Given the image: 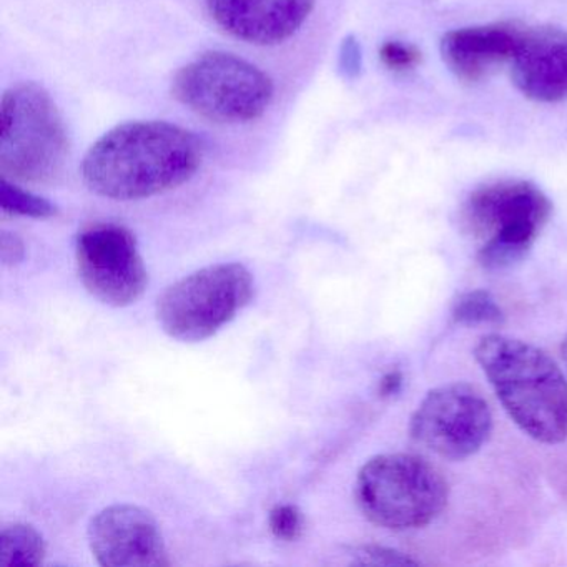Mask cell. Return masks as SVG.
I'll list each match as a JSON object with an SVG mask.
<instances>
[{
    "label": "cell",
    "instance_id": "cell-10",
    "mask_svg": "<svg viewBox=\"0 0 567 567\" xmlns=\"http://www.w3.org/2000/svg\"><path fill=\"white\" fill-rule=\"evenodd\" d=\"M89 544L101 566H168L164 537L152 513L132 504L105 507L89 524Z\"/></svg>",
    "mask_w": 567,
    "mask_h": 567
},
{
    "label": "cell",
    "instance_id": "cell-13",
    "mask_svg": "<svg viewBox=\"0 0 567 567\" xmlns=\"http://www.w3.org/2000/svg\"><path fill=\"white\" fill-rule=\"evenodd\" d=\"M523 32L513 24L456 29L441 39V59L461 81H480L496 65L511 62Z\"/></svg>",
    "mask_w": 567,
    "mask_h": 567
},
{
    "label": "cell",
    "instance_id": "cell-5",
    "mask_svg": "<svg viewBox=\"0 0 567 567\" xmlns=\"http://www.w3.org/2000/svg\"><path fill=\"white\" fill-rule=\"evenodd\" d=\"M550 210L549 198L530 182H494L474 190L464 204L463 221L484 240L480 264L487 270H504L523 260Z\"/></svg>",
    "mask_w": 567,
    "mask_h": 567
},
{
    "label": "cell",
    "instance_id": "cell-19",
    "mask_svg": "<svg viewBox=\"0 0 567 567\" xmlns=\"http://www.w3.org/2000/svg\"><path fill=\"white\" fill-rule=\"evenodd\" d=\"M380 59L390 71L404 72L420 62V52L401 41H388L380 48Z\"/></svg>",
    "mask_w": 567,
    "mask_h": 567
},
{
    "label": "cell",
    "instance_id": "cell-20",
    "mask_svg": "<svg viewBox=\"0 0 567 567\" xmlns=\"http://www.w3.org/2000/svg\"><path fill=\"white\" fill-rule=\"evenodd\" d=\"M361 69H363V51L361 44L354 35H348L340 45V54H338V71L348 81H354L360 78Z\"/></svg>",
    "mask_w": 567,
    "mask_h": 567
},
{
    "label": "cell",
    "instance_id": "cell-2",
    "mask_svg": "<svg viewBox=\"0 0 567 567\" xmlns=\"http://www.w3.org/2000/svg\"><path fill=\"white\" fill-rule=\"evenodd\" d=\"M474 358L511 420L537 443L567 440V380L540 348L506 337L484 334Z\"/></svg>",
    "mask_w": 567,
    "mask_h": 567
},
{
    "label": "cell",
    "instance_id": "cell-8",
    "mask_svg": "<svg viewBox=\"0 0 567 567\" xmlns=\"http://www.w3.org/2000/svg\"><path fill=\"white\" fill-rule=\"evenodd\" d=\"M411 437L447 461L476 454L493 433V411L480 390L464 381L434 388L410 421Z\"/></svg>",
    "mask_w": 567,
    "mask_h": 567
},
{
    "label": "cell",
    "instance_id": "cell-18",
    "mask_svg": "<svg viewBox=\"0 0 567 567\" xmlns=\"http://www.w3.org/2000/svg\"><path fill=\"white\" fill-rule=\"evenodd\" d=\"M270 527L275 536L285 540L297 539L303 529V516L300 509L291 504L277 506L270 514Z\"/></svg>",
    "mask_w": 567,
    "mask_h": 567
},
{
    "label": "cell",
    "instance_id": "cell-9",
    "mask_svg": "<svg viewBox=\"0 0 567 567\" xmlns=\"http://www.w3.org/2000/svg\"><path fill=\"white\" fill-rule=\"evenodd\" d=\"M75 257L79 277L89 293L109 307H128L147 288L148 275L137 240L121 225L85 228L79 234Z\"/></svg>",
    "mask_w": 567,
    "mask_h": 567
},
{
    "label": "cell",
    "instance_id": "cell-3",
    "mask_svg": "<svg viewBox=\"0 0 567 567\" xmlns=\"http://www.w3.org/2000/svg\"><path fill=\"white\" fill-rule=\"evenodd\" d=\"M363 516L390 530L420 529L433 523L450 499L441 471L416 454H378L363 464L354 484Z\"/></svg>",
    "mask_w": 567,
    "mask_h": 567
},
{
    "label": "cell",
    "instance_id": "cell-17",
    "mask_svg": "<svg viewBox=\"0 0 567 567\" xmlns=\"http://www.w3.org/2000/svg\"><path fill=\"white\" fill-rule=\"evenodd\" d=\"M350 556L353 557V564H360V566L404 567L420 564L400 550L377 546V544L351 547Z\"/></svg>",
    "mask_w": 567,
    "mask_h": 567
},
{
    "label": "cell",
    "instance_id": "cell-16",
    "mask_svg": "<svg viewBox=\"0 0 567 567\" xmlns=\"http://www.w3.org/2000/svg\"><path fill=\"white\" fill-rule=\"evenodd\" d=\"M0 207L6 214L31 218L54 217L58 212L51 202L22 190L6 177L0 181Z\"/></svg>",
    "mask_w": 567,
    "mask_h": 567
},
{
    "label": "cell",
    "instance_id": "cell-15",
    "mask_svg": "<svg viewBox=\"0 0 567 567\" xmlns=\"http://www.w3.org/2000/svg\"><path fill=\"white\" fill-rule=\"evenodd\" d=\"M453 318L464 327L503 324L504 313L493 295L486 290L461 293L453 305Z\"/></svg>",
    "mask_w": 567,
    "mask_h": 567
},
{
    "label": "cell",
    "instance_id": "cell-1",
    "mask_svg": "<svg viewBox=\"0 0 567 567\" xmlns=\"http://www.w3.org/2000/svg\"><path fill=\"white\" fill-rule=\"evenodd\" d=\"M204 161V145L168 122H128L99 138L82 162L89 190L111 200H142L190 181Z\"/></svg>",
    "mask_w": 567,
    "mask_h": 567
},
{
    "label": "cell",
    "instance_id": "cell-22",
    "mask_svg": "<svg viewBox=\"0 0 567 567\" xmlns=\"http://www.w3.org/2000/svg\"><path fill=\"white\" fill-rule=\"evenodd\" d=\"M401 383H403V378H401V374L398 373V371L388 373L380 383L381 396H391V394L398 393V391H400Z\"/></svg>",
    "mask_w": 567,
    "mask_h": 567
},
{
    "label": "cell",
    "instance_id": "cell-7",
    "mask_svg": "<svg viewBox=\"0 0 567 567\" xmlns=\"http://www.w3.org/2000/svg\"><path fill=\"white\" fill-rule=\"evenodd\" d=\"M254 290V277L244 265H210L164 291L157 320L174 340L197 343L230 323L250 303Z\"/></svg>",
    "mask_w": 567,
    "mask_h": 567
},
{
    "label": "cell",
    "instance_id": "cell-4",
    "mask_svg": "<svg viewBox=\"0 0 567 567\" xmlns=\"http://www.w3.org/2000/svg\"><path fill=\"white\" fill-rule=\"evenodd\" d=\"M68 157V131L51 94L34 82L9 89L0 105L2 175L48 184L61 175Z\"/></svg>",
    "mask_w": 567,
    "mask_h": 567
},
{
    "label": "cell",
    "instance_id": "cell-6",
    "mask_svg": "<svg viewBox=\"0 0 567 567\" xmlns=\"http://www.w3.org/2000/svg\"><path fill=\"white\" fill-rule=\"evenodd\" d=\"M274 92V82L257 65L220 51L198 55L172 81V94L182 105L217 124L257 121Z\"/></svg>",
    "mask_w": 567,
    "mask_h": 567
},
{
    "label": "cell",
    "instance_id": "cell-21",
    "mask_svg": "<svg viewBox=\"0 0 567 567\" xmlns=\"http://www.w3.org/2000/svg\"><path fill=\"white\" fill-rule=\"evenodd\" d=\"M24 255L25 248L21 238H19L18 235L9 234V231H2V238H0V257H2V264H21V261L24 260Z\"/></svg>",
    "mask_w": 567,
    "mask_h": 567
},
{
    "label": "cell",
    "instance_id": "cell-12",
    "mask_svg": "<svg viewBox=\"0 0 567 567\" xmlns=\"http://www.w3.org/2000/svg\"><path fill=\"white\" fill-rule=\"evenodd\" d=\"M511 75L524 97L543 104L567 99V32L557 28L524 31Z\"/></svg>",
    "mask_w": 567,
    "mask_h": 567
},
{
    "label": "cell",
    "instance_id": "cell-14",
    "mask_svg": "<svg viewBox=\"0 0 567 567\" xmlns=\"http://www.w3.org/2000/svg\"><path fill=\"white\" fill-rule=\"evenodd\" d=\"M44 556V539L34 527L14 524L0 534V567H34Z\"/></svg>",
    "mask_w": 567,
    "mask_h": 567
},
{
    "label": "cell",
    "instance_id": "cell-23",
    "mask_svg": "<svg viewBox=\"0 0 567 567\" xmlns=\"http://www.w3.org/2000/svg\"><path fill=\"white\" fill-rule=\"evenodd\" d=\"M560 354H563L564 363H566L567 367V337L564 338L563 344H560Z\"/></svg>",
    "mask_w": 567,
    "mask_h": 567
},
{
    "label": "cell",
    "instance_id": "cell-11",
    "mask_svg": "<svg viewBox=\"0 0 567 567\" xmlns=\"http://www.w3.org/2000/svg\"><path fill=\"white\" fill-rule=\"evenodd\" d=\"M208 14L231 38L254 45H277L297 34L315 0H205Z\"/></svg>",
    "mask_w": 567,
    "mask_h": 567
}]
</instances>
